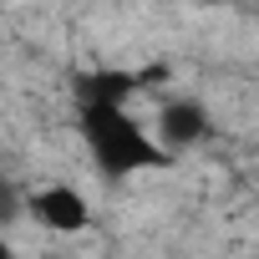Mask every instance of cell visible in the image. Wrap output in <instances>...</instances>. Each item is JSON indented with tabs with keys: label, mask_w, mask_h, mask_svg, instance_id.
Segmentation results:
<instances>
[{
	"label": "cell",
	"mask_w": 259,
	"mask_h": 259,
	"mask_svg": "<svg viewBox=\"0 0 259 259\" xmlns=\"http://www.w3.org/2000/svg\"><path fill=\"white\" fill-rule=\"evenodd\" d=\"M148 127H153L158 148L173 158V153H188V148H198L208 138V107L198 97H163L153 107V122Z\"/></svg>",
	"instance_id": "cell-3"
},
{
	"label": "cell",
	"mask_w": 259,
	"mask_h": 259,
	"mask_svg": "<svg viewBox=\"0 0 259 259\" xmlns=\"http://www.w3.org/2000/svg\"><path fill=\"white\" fill-rule=\"evenodd\" d=\"M26 213H31L46 234H56V239H76V234L92 229V203H87V193H81L76 183H66V178H56V183L26 193Z\"/></svg>",
	"instance_id": "cell-2"
},
{
	"label": "cell",
	"mask_w": 259,
	"mask_h": 259,
	"mask_svg": "<svg viewBox=\"0 0 259 259\" xmlns=\"http://www.w3.org/2000/svg\"><path fill=\"white\" fill-rule=\"evenodd\" d=\"M0 259H21V254H16V244H11L6 234H0Z\"/></svg>",
	"instance_id": "cell-4"
},
{
	"label": "cell",
	"mask_w": 259,
	"mask_h": 259,
	"mask_svg": "<svg viewBox=\"0 0 259 259\" xmlns=\"http://www.w3.org/2000/svg\"><path fill=\"white\" fill-rule=\"evenodd\" d=\"M76 133H81L87 153L97 158V168L112 173V178H133V173H148V168L168 163V153L153 138V127L138 112H127V102L87 97L81 112H76Z\"/></svg>",
	"instance_id": "cell-1"
}]
</instances>
